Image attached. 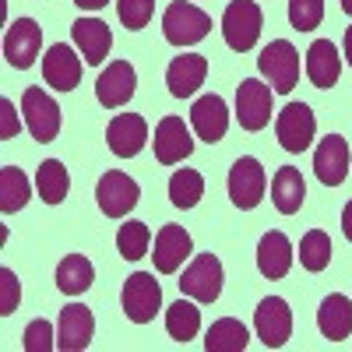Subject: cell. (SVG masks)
<instances>
[{
  "mask_svg": "<svg viewBox=\"0 0 352 352\" xmlns=\"http://www.w3.org/2000/svg\"><path fill=\"white\" fill-rule=\"evenodd\" d=\"M257 71L268 78V85L275 88V92L289 96L292 88L300 85V53H296V46H292L289 39L268 43L257 56Z\"/></svg>",
  "mask_w": 352,
  "mask_h": 352,
  "instance_id": "obj_1",
  "label": "cell"
},
{
  "mask_svg": "<svg viewBox=\"0 0 352 352\" xmlns=\"http://www.w3.org/2000/svg\"><path fill=\"white\" fill-rule=\"evenodd\" d=\"M208 32H212V18L201 8L187 4V0H176V4H169L166 14H162V36H166L169 46H194Z\"/></svg>",
  "mask_w": 352,
  "mask_h": 352,
  "instance_id": "obj_2",
  "label": "cell"
},
{
  "mask_svg": "<svg viewBox=\"0 0 352 352\" xmlns=\"http://www.w3.org/2000/svg\"><path fill=\"white\" fill-rule=\"evenodd\" d=\"M261 25H264V14L254 0H232L222 14V36H226V46L236 50V53H247L257 46L261 39Z\"/></svg>",
  "mask_w": 352,
  "mask_h": 352,
  "instance_id": "obj_3",
  "label": "cell"
},
{
  "mask_svg": "<svg viewBox=\"0 0 352 352\" xmlns=\"http://www.w3.org/2000/svg\"><path fill=\"white\" fill-rule=\"evenodd\" d=\"M120 303H124V314L134 320V324H148V320H155V314H159V307H162V289H159L155 275L134 272V275L124 282Z\"/></svg>",
  "mask_w": 352,
  "mask_h": 352,
  "instance_id": "obj_4",
  "label": "cell"
},
{
  "mask_svg": "<svg viewBox=\"0 0 352 352\" xmlns=\"http://www.w3.org/2000/svg\"><path fill=\"white\" fill-rule=\"evenodd\" d=\"M96 201L106 219H124L134 204L141 201V187L131 180L127 173L120 169H109L99 176V187H96Z\"/></svg>",
  "mask_w": 352,
  "mask_h": 352,
  "instance_id": "obj_5",
  "label": "cell"
},
{
  "mask_svg": "<svg viewBox=\"0 0 352 352\" xmlns=\"http://www.w3.org/2000/svg\"><path fill=\"white\" fill-rule=\"evenodd\" d=\"M180 292L197 303H215L222 292V261L215 254H197L180 278Z\"/></svg>",
  "mask_w": 352,
  "mask_h": 352,
  "instance_id": "obj_6",
  "label": "cell"
},
{
  "mask_svg": "<svg viewBox=\"0 0 352 352\" xmlns=\"http://www.w3.org/2000/svg\"><path fill=\"white\" fill-rule=\"evenodd\" d=\"M314 131H317V120H314V109L307 102H289L278 120H275V134H278V144L285 152H307L310 141H314Z\"/></svg>",
  "mask_w": 352,
  "mask_h": 352,
  "instance_id": "obj_7",
  "label": "cell"
},
{
  "mask_svg": "<svg viewBox=\"0 0 352 352\" xmlns=\"http://www.w3.org/2000/svg\"><path fill=\"white\" fill-rule=\"evenodd\" d=\"M264 187H268V176H264V166L257 159L243 155V159L232 162V169H229V197H232L236 208H243V212L257 208L261 197H264Z\"/></svg>",
  "mask_w": 352,
  "mask_h": 352,
  "instance_id": "obj_8",
  "label": "cell"
},
{
  "mask_svg": "<svg viewBox=\"0 0 352 352\" xmlns=\"http://www.w3.org/2000/svg\"><path fill=\"white\" fill-rule=\"evenodd\" d=\"M21 113H25V127L36 141H53L60 134V106H56L43 88H25L21 96Z\"/></svg>",
  "mask_w": 352,
  "mask_h": 352,
  "instance_id": "obj_9",
  "label": "cell"
},
{
  "mask_svg": "<svg viewBox=\"0 0 352 352\" xmlns=\"http://www.w3.org/2000/svg\"><path fill=\"white\" fill-rule=\"evenodd\" d=\"M254 328L257 338L264 342V349H282L292 335V310L282 296H268L261 300L254 310Z\"/></svg>",
  "mask_w": 352,
  "mask_h": 352,
  "instance_id": "obj_10",
  "label": "cell"
},
{
  "mask_svg": "<svg viewBox=\"0 0 352 352\" xmlns=\"http://www.w3.org/2000/svg\"><path fill=\"white\" fill-rule=\"evenodd\" d=\"M39 46H43V28L32 18H14L4 36V60L14 71H28L39 56Z\"/></svg>",
  "mask_w": 352,
  "mask_h": 352,
  "instance_id": "obj_11",
  "label": "cell"
},
{
  "mask_svg": "<svg viewBox=\"0 0 352 352\" xmlns=\"http://www.w3.org/2000/svg\"><path fill=\"white\" fill-rule=\"evenodd\" d=\"M268 116H272V88L257 81V78H247L240 81L236 88V120L243 131H264L268 127Z\"/></svg>",
  "mask_w": 352,
  "mask_h": 352,
  "instance_id": "obj_12",
  "label": "cell"
},
{
  "mask_svg": "<svg viewBox=\"0 0 352 352\" xmlns=\"http://www.w3.org/2000/svg\"><path fill=\"white\" fill-rule=\"evenodd\" d=\"M92 331H96V317L85 303H71L60 310V324H56V349L64 352H81L92 345Z\"/></svg>",
  "mask_w": 352,
  "mask_h": 352,
  "instance_id": "obj_13",
  "label": "cell"
},
{
  "mask_svg": "<svg viewBox=\"0 0 352 352\" xmlns=\"http://www.w3.org/2000/svg\"><path fill=\"white\" fill-rule=\"evenodd\" d=\"M106 141H109L113 155L134 159L144 148V141H148V124H144V116H138V113H120V116H113V120H109Z\"/></svg>",
  "mask_w": 352,
  "mask_h": 352,
  "instance_id": "obj_14",
  "label": "cell"
},
{
  "mask_svg": "<svg viewBox=\"0 0 352 352\" xmlns=\"http://www.w3.org/2000/svg\"><path fill=\"white\" fill-rule=\"evenodd\" d=\"M314 173L324 187H338L349 176V141L342 134H328L314 152Z\"/></svg>",
  "mask_w": 352,
  "mask_h": 352,
  "instance_id": "obj_15",
  "label": "cell"
},
{
  "mask_svg": "<svg viewBox=\"0 0 352 352\" xmlns=\"http://www.w3.org/2000/svg\"><path fill=\"white\" fill-rule=\"evenodd\" d=\"M155 159L162 166H176L184 162L190 152H194V141H190V131L180 116H162L159 127H155Z\"/></svg>",
  "mask_w": 352,
  "mask_h": 352,
  "instance_id": "obj_16",
  "label": "cell"
},
{
  "mask_svg": "<svg viewBox=\"0 0 352 352\" xmlns=\"http://www.w3.org/2000/svg\"><path fill=\"white\" fill-rule=\"evenodd\" d=\"M134 88H138L134 67H131L127 60H116V64H109V67L99 74V81H96V99H99V106L116 109V106H127V102H131Z\"/></svg>",
  "mask_w": 352,
  "mask_h": 352,
  "instance_id": "obj_17",
  "label": "cell"
},
{
  "mask_svg": "<svg viewBox=\"0 0 352 352\" xmlns=\"http://www.w3.org/2000/svg\"><path fill=\"white\" fill-rule=\"evenodd\" d=\"M194 243H190V232L184 226H162L155 232V272L159 275H173L180 272V264L190 257Z\"/></svg>",
  "mask_w": 352,
  "mask_h": 352,
  "instance_id": "obj_18",
  "label": "cell"
},
{
  "mask_svg": "<svg viewBox=\"0 0 352 352\" xmlns=\"http://www.w3.org/2000/svg\"><path fill=\"white\" fill-rule=\"evenodd\" d=\"M43 78L50 88H56V92H74L78 81H81V60L74 56V50L67 43H56L46 50L43 56Z\"/></svg>",
  "mask_w": 352,
  "mask_h": 352,
  "instance_id": "obj_19",
  "label": "cell"
},
{
  "mask_svg": "<svg viewBox=\"0 0 352 352\" xmlns=\"http://www.w3.org/2000/svg\"><path fill=\"white\" fill-rule=\"evenodd\" d=\"M190 127H194V134L201 141H208V144L222 141L226 131H229V106H226V99L222 96H201L194 102V109H190Z\"/></svg>",
  "mask_w": 352,
  "mask_h": 352,
  "instance_id": "obj_20",
  "label": "cell"
},
{
  "mask_svg": "<svg viewBox=\"0 0 352 352\" xmlns=\"http://www.w3.org/2000/svg\"><path fill=\"white\" fill-rule=\"evenodd\" d=\"M204 74H208V56L201 53H184L166 67V85H169V96L176 99H190L197 88L204 85Z\"/></svg>",
  "mask_w": 352,
  "mask_h": 352,
  "instance_id": "obj_21",
  "label": "cell"
},
{
  "mask_svg": "<svg viewBox=\"0 0 352 352\" xmlns=\"http://www.w3.org/2000/svg\"><path fill=\"white\" fill-rule=\"evenodd\" d=\"M71 36H74V46L81 50V56L88 64H102L109 50H113V32H109V25L99 21V18H78L71 25Z\"/></svg>",
  "mask_w": 352,
  "mask_h": 352,
  "instance_id": "obj_22",
  "label": "cell"
},
{
  "mask_svg": "<svg viewBox=\"0 0 352 352\" xmlns=\"http://www.w3.org/2000/svg\"><path fill=\"white\" fill-rule=\"evenodd\" d=\"M292 268V243L285 232L272 229V232H264L261 243H257V272L264 278H285Z\"/></svg>",
  "mask_w": 352,
  "mask_h": 352,
  "instance_id": "obj_23",
  "label": "cell"
},
{
  "mask_svg": "<svg viewBox=\"0 0 352 352\" xmlns=\"http://www.w3.org/2000/svg\"><path fill=\"white\" fill-rule=\"evenodd\" d=\"M317 324H320V335L331 338V342H342L352 335V300L342 296V292H331L324 296L317 310Z\"/></svg>",
  "mask_w": 352,
  "mask_h": 352,
  "instance_id": "obj_24",
  "label": "cell"
},
{
  "mask_svg": "<svg viewBox=\"0 0 352 352\" xmlns=\"http://www.w3.org/2000/svg\"><path fill=\"white\" fill-rule=\"evenodd\" d=\"M307 74L317 88H331L342 74V56H338V46L331 39H317L310 50H307Z\"/></svg>",
  "mask_w": 352,
  "mask_h": 352,
  "instance_id": "obj_25",
  "label": "cell"
},
{
  "mask_svg": "<svg viewBox=\"0 0 352 352\" xmlns=\"http://www.w3.org/2000/svg\"><path fill=\"white\" fill-rule=\"evenodd\" d=\"M303 197H307V184H303V173L292 169V166H282L272 180V201L282 215H296L303 208Z\"/></svg>",
  "mask_w": 352,
  "mask_h": 352,
  "instance_id": "obj_26",
  "label": "cell"
},
{
  "mask_svg": "<svg viewBox=\"0 0 352 352\" xmlns=\"http://www.w3.org/2000/svg\"><path fill=\"white\" fill-rule=\"evenodd\" d=\"M96 282V268L92 261L81 257V254H67L60 264H56V289L64 292V296H81L88 292Z\"/></svg>",
  "mask_w": 352,
  "mask_h": 352,
  "instance_id": "obj_27",
  "label": "cell"
},
{
  "mask_svg": "<svg viewBox=\"0 0 352 352\" xmlns=\"http://www.w3.org/2000/svg\"><path fill=\"white\" fill-rule=\"evenodd\" d=\"M247 342H250V335L236 317L215 320V324L208 328V335H204V349L208 352H243Z\"/></svg>",
  "mask_w": 352,
  "mask_h": 352,
  "instance_id": "obj_28",
  "label": "cell"
},
{
  "mask_svg": "<svg viewBox=\"0 0 352 352\" xmlns=\"http://www.w3.org/2000/svg\"><path fill=\"white\" fill-rule=\"evenodd\" d=\"M36 187H39V197L46 204H60L71 190V173L64 169L60 159H46L36 173Z\"/></svg>",
  "mask_w": 352,
  "mask_h": 352,
  "instance_id": "obj_29",
  "label": "cell"
},
{
  "mask_svg": "<svg viewBox=\"0 0 352 352\" xmlns=\"http://www.w3.org/2000/svg\"><path fill=\"white\" fill-rule=\"evenodd\" d=\"M28 204V176L18 166H4L0 169V212L14 215Z\"/></svg>",
  "mask_w": 352,
  "mask_h": 352,
  "instance_id": "obj_30",
  "label": "cell"
},
{
  "mask_svg": "<svg viewBox=\"0 0 352 352\" xmlns=\"http://www.w3.org/2000/svg\"><path fill=\"white\" fill-rule=\"evenodd\" d=\"M166 331H169V338H176V342H190V338L201 331V310H197L190 300H176V303L166 310Z\"/></svg>",
  "mask_w": 352,
  "mask_h": 352,
  "instance_id": "obj_31",
  "label": "cell"
},
{
  "mask_svg": "<svg viewBox=\"0 0 352 352\" xmlns=\"http://www.w3.org/2000/svg\"><path fill=\"white\" fill-rule=\"evenodd\" d=\"M204 197V176L197 169H176L169 176V201L176 208H194Z\"/></svg>",
  "mask_w": 352,
  "mask_h": 352,
  "instance_id": "obj_32",
  "label": "cell"
},
{
  "mask_svg": "<svg viewBox=\"0 0 352 352\" xmlns=\"http://www.w3.org/2000/svg\"><path fill=\"white\" fill-rule=\"evenodd\" d=\"M331 261V240L324 229H310L307 236L300 240V264L307 272H324Z\"/></svg>",
  "mask_w": 352,
  "mask_h": 352,
  "instance_id": "obj_33",
  "label": "cell"
},
{
  "mask_svg": "<svg viewBox=\"0 0 352 352\" xmlns=\"http://www.w3.org/2000/svg\"><path fill=\"white\" fill-rule=\"evenodd\" d=\"M148 243H152V229L144 222H124L120 232H116V250H120L124 261H141L148 254Z\"/></svg>",
  "mask_w": 352,
  "mask_h": 352,
  "instance_id": "obj_34",
  "label": "cell"
},
{
  "mask_svg": "<svg viewBox=\"0 0 352 352\" xmlns=\"http://www.w3.org/2000/svg\"><path fill=\"white\" fill-rule=\"evenodd\" d=\"M324 18V0H289V21L296 32H314Z\"/></svg>",
  "mask_w": 352,
  "mask_h": 352,
  "instance_id": "obj_35",
  "label": "cell"
},
{
  "mask_svg": "<svg viewBox=\"0 0 352 352\" xmlns=\"http://www.w3.org/2000/svg\"><path fill=\"white\" fill-rule=\"evenodd\" d=\"M152 11H155V0H116V14H120V21L131 28V32L148 25Z\"/></svg>",
  "mask_w": 352,
  "mask_h": 352,
  "instance_id": "obj_36",
  "label": "cell"
},
{
  "mask_svg": "<svg viewBox=\"0 0 352 352\" xmlns=\"http://www.w3.org/2000/svg\"><path fill=\"white\" fill-rule=\"evenodd\" d=\"M25 342V352H50L53 345H56V335H53V324H50V320L46 317H36L32 320V324H28L25 328V335H21Z\"/></svg>",
  "mask_w": 352,
  "mask_h": 352,
  "instance_id": "obj_37",
  "label": "cell"
},
{
  "mask_svg": "<svg viewBox=\"0 0 352 352\" xmlns=\"http://www.w3.org/2000/svg\"><path fill=\"white\" fill-rule=\"evenodd\" d=\"M18 300H21V285H18V275L11 268H0V314L11 317L18 310Z\"/></svg>",
  "mask_w": 352,
  "mask_h": 352,
  "instance_id": "obj_38",
  "label": "cell"
},
{
  "mask_svg": "<svg viewBox=\"0 0 352 352\" xmlns=\"http://www.w3.org/2000/svg\"><path fill=\"white\" fill-rule=\"evenodd\" d=\"M18 131H21V120H18V113H14V102L11 99H0V138L11 141V138H18Z\"/></svg>",
  "mask_w": 352,
  "mask_h": 352,
  "instance_id": "obj_39",
  "label": "cell"
},
{
  "mask_svg": "<svg viewBox=\"0 0 352 352\" xmlns=\"http://www.w3.org/2000/svg\"><path fill=\"white\" fill-rule=\"evenodd\" d=\"M342 232H345V240L352 243V201L342 208Z\"/></svg>",
  "mask_w": 352,
  "mask_h": 352,
  "instance_id": "obj_40",
  "label": "cell"
},
{
  "mask_svg": "<svg viewBox=\"0 0 352 352\" xmlns=\"http://www.w3.org/2000/svg\"><path fill=\"white\" fill-rule=\"evenodd\" d=\"M74 4H78L81 11H102V8L109 4V0H74Z\"/></svg>",
  "mask_w": 352,
  "mask_h": 352,
  "instance_id": "obj_41",
  "label": "cell"
},
{
  "mask_svg": "<svg viewBox=\"0 0 352 352\" xmlns=\"http://www.w3.org/2000/svg\"><path fill=\"white\" fill-rule=\"evenodd\" d=\"M345 60L352 64V28H349V32H345Z\"/></svg>",
  "mask_w": 352,
  "mask_h": 352,
  "instance_id": "obj_42",
  "label": "cell"
},
{
  "mask_svg": "<svg viewBox=\"0 0 352 352\" xmlns=\"http://www.w3.org/2000/svg\"><path fill=\"white\" fill-rule=\"evenodd\" d=\"M342 11H345V14H352V0H342Z\"/></svg>",
  "mask_w": 352,
  "mask_h": 352,
  "instance_id": "obj_43",
  "label": "cell"
}]
</instances>
